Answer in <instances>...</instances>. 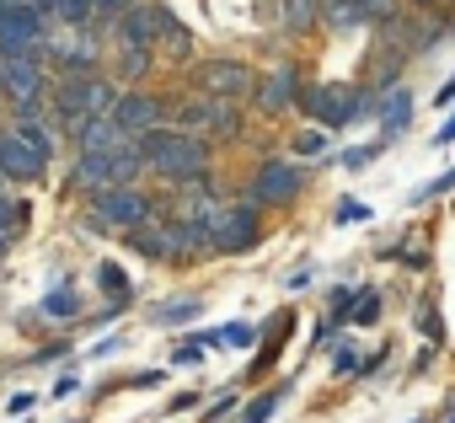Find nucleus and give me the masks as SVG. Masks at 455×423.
Here are the masks:
<instances>
[{
    "label": "nucleus",
    "instance_id": "27",
    "mask_svg": "<svg viewBox=\"0 0 455 423\" xmlns=\"http://www.w3.org/2000/svg\"><path fill=\"white\" fill-rule=\"evenodd\" d=\"M450 188H455V166H450L444 177H434V182H423V188L412 193V204H428V198H439V193H450Z\"/></svg>",
    "mask_w": 455,
    "mask_h": 423
},
{
    "label": "nucleus",
    "instance_id": "36",
    "mask_svg": "<svg viewBox=\"0 0 455 423\" xmlns=\"http://www.w3.org/2000/svg\"><path fill=\"white\" fill-rule=\"evenodd\" d=\"M166 407H172V412H188V407H198V396H193V391H177Z\"/></svg>",
    "mask_w": 455,
    "mask_h": 423
},
{
    "label": "nucleus",
    "instance_id": "26",
    "mask_svg": "<svg viewBox=\"0 0 455 423\" xmlns=\"http://www.w3.org/2000/svg\"><path fill=\"white\" fill-rule=\"evenodd\" d=\"M274 407H279V391H268V396H258L247 412H242V423H268L274 418Z\"/></svg>",
    "mask_w": 455,
    "mask_h": 423
},
{
    "label": "nucleus",
    "instance_id": "13",
    "mask_svg": "<svg viewBox=\"0 0 455 423\" xmlns=\"http://www.w3.org/2000/svg\"><path fill=\"white\" fill-rule=\"evenodd\" d=\"M44 161L22 145V134H0V177H12V182H38Z\"/></svg>",
    "mask_w": 455,
    "mask_h": 423
},
{
    "label": "nucleus",
    "instance_id": "20",
    "mask_svg": "<svg viewBox=\"0 0 455 423\" xmlns=\"http://www.w3.org/2000/svg\"><path fill=\"white\" fill-rule=\"evenodd\" d=\"M407 118H412V102H407V92H396V97L386 102V118H380V124H386V134L396 140V134L407 129Z\"/></svg>",
    "mask_w": 455,
    "mask_h": 423
},
{
    "label": "nucleus",
    "instance_id": "32",
    "mask_svg": "<svg viewBox=\"0 0 455 423\" xmlns=\"http://www.w3.org/2000/svg\"><path fill=\"white\" fill-rule=\"evenodd\" d=\"M375 161V145H364V150H348L343 156V172H359V166H370Z\"/></svg>",
    "mask_w": 455,
    "mask_h": 423
},
{
    "label": "nucleus",
    "instance_id": "24",
    "mask_svg": "<svg viewBox=\"0 0 455 423\" xmlns=\"http://www.w3.org/2000/svg\"><path fill=\"white\" fill-rule=\"evenodd\" d=\"M364 220H370V204H359V198L338 204V226H364Z\"/></svg>",
    "mask_w": 455,
    "mask_h": 423
},
{
    "label": "nucleus",
    "instance_id": "42",
    "mask_svg": "<svg viewBox=\"0 0 455 423\" xmlns=\"http://www.w3.org/2000/svg\"><path fill=\"white\" fill-rule=\"evenodd\" d=\"M450 423H455V418H450Z\"/></svg>",
    "mask_w": 455,
    "mask_h": 423
},
{
    "label": "nucleus",
    "instance_id": "10",
    "mask_svg": "<svg viewBox=\"0 0 455 423\" xmlns=\"http://www.w3.org/2000/svg\"><path fill=\"white\" fill-rule=\"evenodd\" d=\"M306 102V113L316 118V124H327V129H338V124H348V118H359V92H348V86H316V92H306L300 97Z\"/></svg>",
    "mask_w": 455,
    "mask_h": 423
},
{
    "label": "nucleus",
    "instance_id": "7",
    "mask_svg": "<svg viewBox=\"0 0 455 423\" xmlns=\"http://www.w3.org/2000/svg\"><path fill=\"white\" fill-rule=\"evenodd\" d=\"M177 118L188 129H204V134H220V140H236L242 134V113H236V102H225V97H204V102L182 108Z\"/></svg>",
    "mask_w": 455,
    "mask_h": 423
},
{
    "label": "nucleus",
    "instance_id": "30",
    "mask_svg": "<svg viewBox=\"0 0 455 423\" xmlns=\"http://www.w3.org/2000/svg\"><path fill=\"white\" fill-rule=\"evenodd\" d=\"M316 17V0H290V28H306Z\"/></svg>",
    "mask_w": 455,
    "mask_h": 423
},
{
    "label": "nucleus",
    "instance_id": "18",
    "mask_svg": "<svg viewBox=\"0 0 455 423\" xmlns=\"http://www.w3.org/2000/svg\"><path fill=\"white\" fill-rule=\"evenodd\" d=\"M156 38H166V44H172V54H188V49H193V33H188V28L172 17V12H161V28H156Z\"/></svg>",
    "mask_w": 455,
    "mask_h": 423
},
{
    "label": "nucleus",
    "instance_id": "8",
    "mask_svg": "<svg viewBox=\"0 0 455 423\" xmlns=\"http://www.w3.org/2000/svg\"><path fill=\"white\" fill-rule=\"evenodd\" d=\"M252 242H258V215L252 209H220L209 220V247H220V252H247Z\"/></svg>",
    "mask_w": 455,
    "mask_h": 423
},
{
    "label": "nucleus",
    "instance_id": "38",
    "mask_svg": "<svg viewBox=\"0 0 455 423\" xmlns=\"http://www.w3.org/2000/svg\"><path fill=\"white\" fill-rule=\"evenodd\" d=\"M434 145H455V113H450V118H444V129H439V134H434Z\"/></svg>",
    "mask_w": 455,
    "mask_h": 423
},
{
    "label": "nucleus",
    "instance_id": "28",
    "mask_svg": "<svg viewBox=\"0 0 455 423\" xmlns=\"http://www.w3.org/2000/svg\"><path fill=\"white\" fill-rule=\"evenodd\" d=\"M198 359H204V338H188L172 348V364H198Z\"/></svg>",
    "mask_w": 455,
    "mask_h": 423
},
{
    "label": "nucleus",
    "instance_id": "19",
    "mask_svg": "<svg viewBox=\"0 0 455 423\" xmlns=\"http://www.w3.org/2000/svg\"><path fill=\"white\" fill-rule=\"evenodd\" d=\"M338 28H359L370 17V0H332V12H327Z\"/></svg>",
    "mask_w": 455,
    "mask_h": 423
},
{
    "label": "nucleus",
    "instance_id": "17",
    "mask_svg": "<svg viewBox=\"0 0 455 423\" xmlns=\"http://www.w3.org/2000/svg\"><path fill=\"white\" fill-rule=\"evenodd\" d=\"M17 134H22V145H28L38 161H49V156H54V134H49V124H38V118H33V124H22Z\"/></svg>",
    "mask_w": 455,
    "mask_h": 423
},
{
    "label": "nucleus",
    "instance_id": "31",
    "mask_svg": "<svg viewBox=\"0 0 455 423\" xmlns=\"http://www.w3.org/2000/svg\"><path fill=\"white\" fill-rule=\"evenodd\" d=\"M22 215H28L22 204H12V198H0V231H12V226H17Z\"/></svg>",
    "mask_w": 455,
    "mask_h": 423
},
{
    "label": "nucleus",
    "instance_id": "35",
    "mask_svg": "<svg viewBox=\"0 0 455 423\" xmlns=\"http://www.w3.org/2000/svg\"><path fill=\"white\" fill-rule=\"evenodd\" d=\"M332 364H338V370H359V354H354V343H343V348H338V359H332Z\"/></svg>",
    "mask_w": 455,
    "mask_h": 423
},
{
    "label": "nucleus",
    "instance_id": "40",
    "mask_svg": "<svg viewBox=\"0 0 455 423\" xmlns=\"http://www.w3.org/2000/svg\"><path fill=\"white\" fill-rule=\"evenodd\" d=\"M6 407H12V412H28V407H33V391H17V396H12Z\"/></svg>",
    "mask_w": 455,
    "mask_h": 423
},
{
    "label": "nucleus",
    "instance_id": "25",
    "mask_svg": "<svg viewBox=\"0 0 455 423\" xmlns=\"http://www.w3.org/2000/svg\"><path fill=\"white\" fill-rule=\"evenodd\" d=\"M322 150H327V134H322V129L295 134V156H306V161H311V156H322Z\"/></svg>",
    "mask_w": 455,
    "mask_h": 423
},
{
    "label": "nucleus",
    "instance_id": "37",
    "mask_svg": "<svg viewBox=\"0 0 455 423\" xmlns=\"http://www.w3.org/2000/svg\"><path fill=\"white\" fill-rule=\"evenodd\" d=\"M450 102H455V76H450V81L434 92V108H450Z\"/></svg>",
    "mask_w": 455,
    "mask_h": 423
},
{
    "label": "nucleus",
    "instance_id": "16",
    "mask_svg": "<svg viewBox=\"0 0 455 423\" xmlns=\"http://www.w3.org/2000/svg\"><path fill=\"white\" fill-rule=\"evenodd\" d=\"M258 102H263L268 113L290 108V102H295V70H279V76H274V81H268V86L258 92Z\"/></svg>",
    "mask_w": 455,
    "mask_h": 423
},
{
    "label": "nucleus",
    "instance_id": "23",
    "mask_svg": "<svg viewBox=\"0 0 455 423\" xmlns=\"http://www.w3.org/2000/svg\"><path fill=\"white\" fill-rule=\"evenodd\" d=\"M198 311H204L198 300H172V306H161V311H156V322H161V327H166V322H193Z\"/></svg>",
    "mask_w": 455,
    "mask_h": 423
},
{
    "label": "nucleus",
    "instance_id": "34",
    "mask_svg": "<svg viewBox=\"0 0 455 423\" xmlns=\"http://www.w3.org/2000/svg\"><path fill=\"white\" fill-rule=\"evenodd\" d=\"M231 407H236V396H220V402H214V407L204 412V423H220V418H225V412H231Z\"/></svg>",
    "mask_w": 455,
    "mask_h": 423
},
{
    "label": "nucleus",
    "instance_id": "39",
    "mask_svg": "<svg viewBox=\"0 0 455 423\" xmlns=\"http://www.w3.org/2000/svg\"><path fill=\"white\" fill-rule=\"evenodd\" d=\"M220 338H225V343H252V332H247V327H225Z\"/></svg>",
    "mask_w": 455,
    "mask_h": 423
},
{
    "label": "nucleus",
    "instance_id": "6",
    "mask_svg": "<svg viewBox=\"0 0 455 423\" xmlns=\"http://www.w3.org/2000/svg\"><path fill=\"white\" fill-rule=\"evenodd\" d=\"M38 38H44V12L38 6L0 12V54H38Z\"/></svg>",
    "mask_w": 455,
    "mask_h": 423
},
{
    "label": "nucleus",
    "instance_id": "41",
    "mask_svg": "<svg viewBox=\"0 0 455 423\" xmlns=\"http://www.w3.org/2000/svg\"><path fill=\"white\" fill-rule=\"evenodd\" d=\"M0 12H12V6H0Z\"/></svg>",
    "mask_w": 455,
    "mask_h": 423
},
{
    "label": "nucleus",
    "instance_id": "15",
    "mask_svg": "<svg viewBox=\"0 0 455 423\" xmlns=\"http://www.w3.org/2000/svg\"><path fill=\"white\" fill-rule=\"evenodd\" d=\"M129 134L113 118H81V150H118Z\"/></svg>",
    "mask_w": 455,
    "mask_h": 423
},
{
    "label": "nucleus",
    "instance_id": "33",
    "mask_svg": "<svg viewBox=\"0 0 455 423\" xmlns=\"http://www.w3.org/2000/svg\"><path fill=\"white\" fill-rule=\"evenodd\" d=\"M92 12H102V17H124V12H129V0H92Z\"/></svg>",
    "mask_w": 455,
    "mask_h": 423
},
{
    "label": "nucleus",
    "instance_id": "5",
    "mask_svg": "<svg viewBox=\"0 0 455 423\" xmlns=\"http://www.w3.org/2000/svg\"><path fill=\"white\" fill-rule=\"evenodd\" d=\"M198 92L204 97H225V102H236V97H247V92H258V81H252V70L247 65H236V60H209V65H198Z\"/></svg>",
    "mask_w": 455,
    "mask_h": 423
},
{
    "label": "nucleus",
    "instance_id": "3",
    "mask_svg": "<svg viewBox=\"0 0 455 423\" xmlns=\"http://www.w3.org/2000/svg\"><path fill=\"white\" fill-rule=\"evenodd\" d=\"M92 215H97L102 226H124V231H140V226H150L156 204L124 182V188H97V198H92Z\"/></svg>",
    "mask_w": 455,
    "mask_h": 423
},
{
    "label": "nucleus",
    "instance_id": "29",
    "mask_svg": "<svg viewBox=\"0 0 455 423\" xmlns=\"http://www.w3.org/2000/svg\"><path fill=\"white\" fill-rule=\"evenodd\" d=\"M375 316H380V295H370V290H364V295H359V306H354V322H364V327H370Z\"/></svg>",
    "mask_w": 455,
    "mask_h": 423
},
{
    "label": "nucleus",
    "instance_id": "21",
    "mask_svg": "<svg viewBox=\"0 0 455 423\" xmlns=\"http://www.w3.org/2000/svg\"><path fill=\"white\" fill-rule=\"evenodd\" d=\"M44 311L60 316V322H70V316H81V300H76L70 290H54V295H44Z\"/></svg>",
    "mask_w": 455,
    "mask_h": 423
},
{
    "label": "nucleus",
    "instance_id": "9",
    "mask_svg": "<svg viewBox=\"0 0 455 423\" xmlns=\"http://www.w3.org/2000/svg\"><path fill=\"white\" fill-rule=\"evenodd\" d=\"M0 92H12V102L44 97V65H38V54H0Z\"/></svg>",
    "mask_w": 455,
    "mask_h": 423
},
{
    "label": "nucleus",
    "instance_id": "22",
    "mask_svg": "<svg viewBox=\"0 0 455 423\" xmlns=\"http://www.w3.org/2000/svg\"><path fill=\"white\" fill-rule=\"evenodd\" d=\"M97 284L113 295V300H129V279H124V268H113V263H102L97 268Z\"/></svg>",
    "mask_w": 455,
    "mask_h": 423
},
{
    "label": "nucleus",
    "instance_id": "2",
    "mask_svg": "<svg viewBox=\"0 0 455 423\" xmlns=\"http://www.w3.org/2000/svg\"><path fill=\"white\" fill-rule=\"evenodd\" d=\"M140 166H145V150H140L134 140H124L118 150H81L76 177H81L86 188H124V182L140 177Z\"/></svg>",
    "mask_w": 455,
    "mask_h": 423
},
{
    "label": "nucleus",
    "instance_id": "12",
    "mask_svg": "<svg viewBox=\"0 0 455 423\" xmlns=\"http://www.w3.org/2000/svg\"><path fill=\"white\" fill-rule=\"evenodd\" d=\"M300 188H306V172H300V166L268 161V166L258 172V182H252V198H258V204H290Z\"/></svg>",
    "mask_w": 455,
    "mask_h": 423
},
{
    "label": "nucleus",
    "instance_id": "14",
    "mask_svg": "<svg viewBox=\"0 0 455 423\" xmlns=\"http://www.w3.org/2000/svg\"><path fill=\"white\" fill-rule=\"evenodd\" d=\"M118 28H124V38L129 44H156V28H161V6H140V0H134V6L118 17Z\"/></svg>",
    "mask_w": 455,
    "mask_h": 423
},
{
    "label": "nucleus",
    "instance_id": "1",
    "mask_svg": "<svg viewBox=\"0 0 455 423\" xmlns=\"http://www.w3.org/2000/svg\"><path fill=\"white\" fill-rule=\"evenodd\" d=\"M140 150H145V161H150L161 177H172V182H198L204 166H209L204 140H198V134H177V129H150V134L140 140Z\"/></svg>",
    "mask_w": 455,
    "mask_h": 423
},
{
    "label": "nucleus",
    "instance_id": "11",
    "mask_svg": "<svg viewBox=\"0 0 455 423\" xmlns=\"http://www.w3.org/2000/svg\"><path fill=\"white\" fill-rule=\"evenodd\" d=\"M113 124L124 129V134H150V129H161V102L156 97H145V92H124V97H113Z\"/></svg>",
    "mask_w": 455,
    "mask_h": 423
},
{
    "label": "nucleus",
    "instance_id": "4",
    "mask_svg": "<svg viewBox=\"0 0 455 423\" xmlns=\"http://www.w3.org/2000/svg\"><path fill=\"white\" fill-rule=\"evenodd\" d=\"M54 108L65 113V118H102L108 108H113V86L108 81H97V76H70L60 92H54Z\"/></svg>",
    "mask_w": 455,
    "mask_h": 423
}]
</instances>
